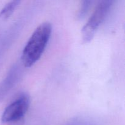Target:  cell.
Here are the masks:
<instances>
[{
  "mask_svg": "<svg viewBox=\"0 0 125 125\" xmlns=\"http://www.w3.org/2000/svg\"><path fill=\"white\" fill-rule=\"evenodd\" d=\"M52 32L49 22L41 23L34 30L27 42L21 56V62L25 67H31L39 61L48 45Z\"/></svg>",
  "mask_w": 125,
  "mask_h": 125,
  "instance_id": "cell-1",
  "label": "cell"
},
{
  "mask_svg": "<svg viewBox=\"0 0 125 125\" xmlns=\"http://www.w3.org/2000/svg\"><path fill=\"white\" fill-rule=\"evenodd\" d=\"M114 2V1H101L98 2L94 13L82 29V35L84 43L91 41L96 30L104 21Z\"/></svg>",
  "mask_w": 125,
  "mask_h": 125,
  "instance_id": "cell-2",
  "label": "cell"
},
{
  "mask_svg": "<svg viewBox=\"0 0 125 125\" xmlns=\"http://www.w3.org/2000/svg\"><path fill=\"white\" fill-rule=\"evenodd\" d=\"M30 98L28 95H20L6 107L1 116V121L4 123L19 121L28 112Z\"/></svg>",
  "mask_w": 125,
  "mask_h": 125,
  "instance_id": "cell-3",
  "label": "cell"
},
{
  "mask_svg": "<svg viewBox=\"0 0 125 125\" xmlns=\"http://www.w3.org/2000/svg\"><path fill=\"white\" fill-rule=\"evenodd\" d=\"M20 67L15 65L7 73L6 76L0 83V103L12 89L20 74Z\"/></svg>",
  "mask_w": 125,
  "mask_h": 125,
  "instance_id": "cell-4",
  "label": "cell"
},
{
  "mask_svg": "<svg viewBox=\"0 0 125 125\" xmlns=\"http://www.w3.org/2000/svg\"><path fill=\"white\" fill-rule=\"evenodd\" d=\"M20 1H11L10 2H7L3 8L1 9V12H0V17L2 18V19H7V18H9L15 10L16 9L19 4L20 3Z\"/></svg>",
  "mask_w": 125,
  "mask_h": 125,
  "instance_id": "cell-5",
  "label": "cell"
},
{
  "mask_svg": "<svg viewBox=\"0 0 125 125\" xmlns=\"http://www.w3.org/2000/svg\"><path fill=\"white\" fill-rule=\"evenodd\" d=\"M94 3L92 1H83L81 2L80 6L77 12L76 17L79 20L83 19L85 17L87 13L89 12V9L92 7V4Z\"/></svg>",
  "mask_w": 125,
  "mask_h": 125,
  "instance_id": "cell-6",
  "label": "cell"
}]
</instances>
